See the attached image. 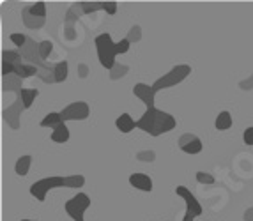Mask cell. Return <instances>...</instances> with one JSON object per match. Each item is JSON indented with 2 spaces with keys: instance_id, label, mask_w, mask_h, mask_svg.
I'll return each instance as SVG.
<instances>
[{
  "instance_id": "6da1fadb",
  "label": "cell",
  "mask_w": 253,
  "mask_h": 221,
  "mask_svg": "<svg viewBox=\"0 0 253 221\" xmlns=\"http://www.w3.org/2000/svg\"><path fill=\"white\" fill-rule=\"evenodd\" d=\"M175 126H177V122L172 115L163 110H158L156 107L147 108L145 113L142 115V119L136 120V128H140L151 136H160L163 133H169Z\"/></svg>"
},
{
  "instance_id": "7a4b0ae2",
  "label": "cell",
  "mask_w": 253,
  "mask_h": 221,
  "mask_svg": "<svg viewBox=\"0 0 253 221\" xmlns=\"http://www.w3.org/2000/svg\"><path fill=\"white\" fill-rule=\"evenodd\" d=\"M85 184V177L80 174H75V175H68V177H46V179H41L38 183H34L30 186V195L36 196L39 202H44L46 198V193L50 189H55V187H82Z\"/></svg>"
},
{
  "instance_id": "3957f363",
  "label": "cell",
  "mask_w": 253,
  "mask_h": 221,
  "mask_svg": "<svg viewBox=\"0 0 253 221\" xmlns=\"http://www.w3.org/2000/svg\"><path fill=\"white\" fill-rule=\"evenodd\" d=\"M94 44H96L99 64L105 69H108V71H112V69L117 66L115 64V57L119 55L117 43H114V41H112V36H110L108 32H105V34L97 36Z\"/></svg>"
},
{
  "instance_id": "277c9868",
  "label": "cell",
  "mask_w": 253,
  "mask_h": 221,
  "mask_svg": "<svg viewBox=\"0 0 253 221\" xmlns=\"http://www.w3.org/2000/svg\"><path fill=\"white\" fill-rule=\"evenodd\" d=\"M188 74H191L190 66H186V64L175 66V68H173L170 73L163 74V78H160V80L154 81L152 89L156 90V92H160V90H163V89H169V87L177 85V83H181L182 80H186V76H188Z\"/></svg>"
},
{
  "instance_id": "5b68a950",
  "label": "cell",
  "mask_w": 253,
  "mask_h": 221,
  "mask_svg": "<svg viewBox=\"0 0 253 221\" xmlns=\"http://www.w3.org/2000/svg\"><path fill=\"white\" fill-rule=\"evenodd\" d=\"M89 207H90V198H89V195H85V193H78V195L73 196L69 202H66V213L75 221L84 220L85 211Z\"/></svg>"
},
{
  "instance_id": "8992f818",
  "label": "cell",
  "mask_w": 253,
  "mask_h": 221,
  "mask_svg": "<svg viewBox=\"0 0 253 221\" xmlns=\"http://www.w3.org/2000/svg\"><path fill=\"white\" fill-rule=\"evenodd\" d=\"M175 195L181 196V198L186 202V213H191L195 218L200 216V214L204 213V209H202V205H200L199 200H197V196H195L186 186H177V187H175Z\"/></svg>"
},
{
  "instance_id": "52a82bcc",
  "label": "cell",
  "mask_w": 253,
  "mask_h": 221,
  "mask_svg": "<svg viewBox=\"0 0 253 221\" xmlns=\"http://www.w3.org/2000/svg\"><path fill=\"white\" fill-rule=\"evenodd\" d=\"M60 115H62L64 122H66V120H85L89 117V107H87V103H84V101H76V103H71L69 107L64 108V110L60 111Z\"/></svg>"
},
{
  "instance_id": "ba28073f",
  "label": "cell",
  "mask_w": 253,
  "mask_h": 221,
  "mask_svg": "<svg viewBox=\"0 0 253 221\" xmlns=\"http://www.w3.org/2000/svg\"><path fill=\"white\" fill-rule=\"evenodd\" d=\"M133 94H135L136 98L144 103L147 108L154 107V96H156V90L152 89V85H147V83H136V85L133 87Z\"/></svg>"
},
{
  "instance_id": "9c48e42d",
  "label": "cell",
  "mask_w": 253,
  "mask_h": 221,
  "mask_svg": "<svg viewBox=\"0 0 253 221\" xmlns=\"http://www.w3.org/2000/svg\"><path fill=\"white\" fill-rule=\"evenodd\" d=\"M179 145H181L182 152L186 154H199L202 150V140L193 135H184L179 140Z\"/></svg>"
},
{
  "instance_id": "30bf717a",
  "label": "cell",
  "mask_w": 253,
  "mask_h": 221,
  "mask_svg": "<svg viewBox=\"0 0 253 221\" xmlns=\"http://www.w3.org/2000/svg\"><path fill=\"white\" fill-rule=\"evenodd\" d=\"M129 184L140 191L151 193L152 191V179L145 174H131L129 175Z\"/></svg>"
},
{
  "instance_id": "8fae6325",
  "label": "cell",
  "mask_w": 253,
  "mask_h": 221,
  "mask_svg": "<svg viewBox=\"0 0 253 221\" xmlns=\"http://www.w3.org/2000/svg\"><path fill=\"white\" fill-rule=\"evenodd\" d=\"M115 126L121 133H131L136 128V120H133L129 113H121L115 120Z\"/></svg>"
},
{
  "instance_id": "7c38bea8",
  "label": "cell",
  "mask_w": 253,
  "mask_h": 221,
  "mask_svg": "<svg viewBox=\"0 0 253 221\" xmlns=\"http://www.w3.org/2000/svg\"><path fill=\"white\" fill-rule=\"evenodd\" d=\"M60 124H64V119L62 115H60V111L57 113V111H51V113H48L44 119L41 120V126L42 128H51V129H57L60 126Z\"/></svg>"
},
{
  "instance_id": "4fadbf2b",
  "label": "cell",
  "mask_w": 253,
  "mask_h": 221,
  "mask_svg": "<svg viewBox=\"0 0 253 221\" xmlns=\"http://www.w3.org/2000/svg\"><path fill=\"white\" fill-rule=\"evenodd\" d=\"M232 124H234L232 115L228 113V111H221V113L216 117L214 126H216V129H219V131H227V129L232 128Z\"/></svg>"
},
{
  "instance_id": "5bb4252c",
  "label": "cell",
  "mask_w": 253,
  "mask_h": 221,
  "mask_svg": "<svg viewBox=\"0 0 253 221\" xmlns=\"http://www.w3.org/2000/svg\"><path fill=\"white\" fill-rule=\"evenodd\" d=\"M51 140H53L55 144H66V142L69 140V129H68V126H66V122L60 124L59 128L51 131Z\"/></svg>"
},
{
  "instance_id": "9a60e30c",
  "label": "cell",
  "mask_w": 253,
  "mask_h": 221,
  "mask_svg": "<svg viewBox=\"0 0 253 221\" xmlns=\"http://www.w3.org/2000/svg\"><path fill=\"white\" fill-rule=\"evenodd\" d=\"M39 96V90L38 89H21L20 90V99L23 103V108H30L32 107V103L34 99Z\"/></svg>"
},
{
  "instance_id": "2e32d148",
  "label": "cell",
  "mask_w": 253,
  "mask_h": 221,
  "mask_svg": "<svg viewBox=\"0 0 253 221\" xmlns=\"http://www.w3.org/2000/svg\"><path fill=\"white\" fill-rule=\"evenodd\" d=\"M30 165H32V157H30V156H21V157H18L16 165H14V172H16V174L20 175V177H23V175L29 174Z\"/></svg>"
},
{
  "instance_id": "e0dca14e",
  "label": "cell",
  "mask_w": 253,
  "mask_h": 221,
  "mask_svg": "<svg viewBox=\"0 0 253 221\" xmlns=\"http://www.w3.org/2000/svg\"><path fill=\"white\" fill-rule=\"evenodd\" d=\"M68 73H69V66L66 60H62V62H59V64L53 68V81H57V83H62V81H66V78H68Z\"/></svg>"
},
{
  "instance_id": "ac0fdd59",
  "label": "cell",
  "mask_w": 253,
  "mask_h": 221,
  "mask_svg": "<svg viewBox=\"0 0 253 221\" xmlns=\"http://www.w3.org/2000/svg\"><path fill=\"white\" fill-rule=\"evenodd\" d=\"M14 74H16L18 78H30L34 76V74H38V68H36L34 64H18L16 66V71H14Z\"/></svg>"
},
{
  "instance_id": "d6986e66",
  "label": "cell",
  "mask_w": 253,
  "mask_h": 221,
  "mask_svg": "<svg viewBox=\"0 0 253 221\" xmlns=\"http://www.w3.org/2000/svg\"><path fill=\"white\" fill-rule=\"evenodd\" d=\"M29 11H30V14H32V16L44 20V16H46V4H44V2H38V4L30 5Z\"/></svg>"
},
{
  "instance_id": "ffe728a7",
  "label": "cell",
  "mask_w": 253,
  "mask_h": 221,
  "mask_svg": "<svg viewBox=\"0 0 253 221\" xmlns=\"http://www.w3.org/2000/svg\"><path fill=\"white\" fill-rule=\"evenodd\" d=\"M2 62H9V64L18 66L21 64V57L18 51H4L2 53Z\"/></svg>"
},
{
  "instance_id": "44dd1931",
  "label": "cell",
  "mask_w": 253,
  "mask_h": 221,
  "mask_svg": "<svg viewBox=\"0 0 253 221\" xmlns=\"http://www.w3.org/2000/svg\"><path fill=\"white\" fill-rule=\"evenodd\" d=\"M51 51H53V43H51V41H42V43H39V57H41L42 60H46Z\"/></svg>"
},
{
  "instance_id": "7402d4cb",
  "label": "cell",
  "mask_w": 253,
  "mask_h": 221,
  "mask_svg": "<svg viewBox=\"0 0 253 221\" xmlns=\"http://www.w3.org/2000/svg\"><path fill=\"white\" fill-rule=\"evenodd\" d=\"M103 4H105V2H82L80 9L84 11L85 14H89V13L97 11V9H103Z\"/></svg>"
},
{
  "instance_id": "603a6c76",
  "label": "cell",
  "mask_w": 253,
  "mask_h": 221,
  "mask_svg": "<svg viewBox=\"0 0 253 221\" xmlns=\"http://www.w3.org/2000/svg\"><path fill=\"white\" fill-rule=\"evenodd\" d=\"M9 39H11V43L14 44V46L18 48H23L27 44V41H29V37H27L25 34H20V32H14V34L9 36Z\"/></svg>"
},
{
  "instance_id": "cb8c5ba5",
  "label": "cell",
  "mask_w": 253,
  "mask_h": 221,
  "mask_svg": "<svg viewBox=\"0 0 253 221\" xmlns=\"http://www.w3.org/2000/svg\"><path fill=\"white\" fill-rule=\"evenodd\" d=\"M197 181L200 184H214V177L207 172H197Z\"/></svg>"
},
{
  "instance_id": "d4e9b609",
  "label": "cell",
  "mask_w": 253,
  "mask_h": 221,
  "mask_svg": "<svg viewBox=\"0 0 253 221\" xmlns=\"http://www.w3.org/2000/svg\"><path fill=\"white\" fill-rule=\"evenodd\" d=\"M14 71H16V66L9 64V62H2V74H4V76L14 74Z\"/></svg>"
},
{
  "instance_id": "484cf974",
  "label": "cell",
  "mask_w": 253,
  "mask_h": 221,
  "mask_svg": "<svg viewBox=\"0 0 253 221\" xmlns=\"http://www.w3.org/2000/svg\"><path fill=\"white\" fill-rule=\"evenodd\" d=\"M243 140L246 145H253V128H246L243 133Z\"/></svg>"
},
{
  "instance_id": "4316f807",
  "label": "cell",
  "mask_w": 253,
  "mask_h": 221,
  "mask_svg": "<svg viewBox=\"0 0 253 221\" xmlns=\"http://www.w3.org/2000/svg\"><path fill=\"white\" fill-rule=\"evenodd\" d=\"M103 11H106L108 14H115L117 13V2H105L103 4Z\"/></svg>"
},
{
  "instance_id": "83f0119b",
  "label": "cell",
  "mask_w": 253,
  "mask_h": 221,
  "mask_svg": "<svg viewBox=\"0 0 253 221\" xmlns=\"http://www.w3.org/2000/svg\"><path fill=\"white\" fill-rule=\"evenodd\" d=\"M140 37V27H133L131 29V32H129V41H133V39H138Z\"/></svg>"
},
{
  "instance_id": "f1b7e54d",
  "label": "cell",
  "mask_w": 253,
  "mask_h": 221,
  "mask_svg": "<svg viewBox=\"0 0 253 221\" xmlns=\"http://www.w3.org/2000/svg\"><path fill=\"white\" fill-rule=\"evenodd\" d=\"M138 157L142 159V157H147V161H154V152H140Z\"/></svg>"
},
{
  "instance_id": "f546056e",
  "label": "cell",
  "mask_w": 253,
  "mask_h": 221,
  "mask_svg": "<svg viewBox=\"0 0 253 221\" xmlns=\"http://www.w3.org/2000/svg\"><path fill=\"white\" fill-rule=\"evenodd\" d=\"M245 220H246V221H253V209L246 211V213H245Z\"/></svg>"
},
{
  "instance_id": "4dcf8cb0",
  "label": "cell",
  "mask_w": 253,
  "mask_h": 221,
  "mask_svg": "<svg viewBox=\"0 0 253 221\" xmlns=\"http://www.w3.org/2000/svg\"><path fill=\"white\" fill-rule=\"evenodd\" d=\"M193 220H195V216L191 213H186L184 218H182V221H193Z\"/></svg>"
},
{
  "instance_id": "1f68e13d",
  "label": "cell",
  "mask_w": 253,
  "mask_h": 221,
  "mask_svg": "<svg viewBox=\"0 0 253 221\" xmlns=\"http://www.w3.org/2000/svg\"><path fill=\"white\" fill-rule=\"evenodd\" d=\"M21 221H36V220H21Z\"/></svg>"
},
{
  "instance_id": "d6a6232c",
  "label": "cell",
  "mask_w": 253,
  "mask_h": 221,
  "mask_svg": "<svg viewBox=\"0 0 253 221\" xmlns=\"http://www.w3.org/2000/svg\"><path fill=\"white\" fill-rule=\"evenodd\" d=\"M82 221H84V220H82Z\"/></svg>"
}]
</instances>
